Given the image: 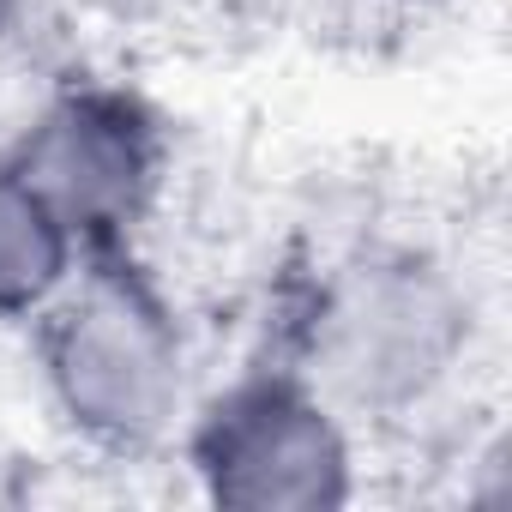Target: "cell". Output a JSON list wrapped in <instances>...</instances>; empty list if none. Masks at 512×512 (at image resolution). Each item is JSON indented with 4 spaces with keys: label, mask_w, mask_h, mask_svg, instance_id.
<instances>
[{
    "label": "cell",
    "mask_w": 512,
    "mask_h": 512,
    "mask_svg": "<svg viewBox=\"0 0 512 512\" xmlns=\"http://www.w3.org/2000/svg\"><path fill=\"white\" fill-rule=\"evenodd\" d=\"M43 320V380L73 434L103 452H151L181 410V332L169 302L127 266L73 272Z\"/></svg>",
    "instance_id": "1"
},
{
    "label": "cell",
    "mask_w": 512,
    "mask_h": 512,
    "mask_svg": "<svg viewBox=\"0 0 512 512\" xmlns=\"http://www.w3.org/2000/svg\"><path fill=\"white\" fill-rule=\"evenodd\" d=\"M464 350V302L452 278L416 253L350 266L314 320V386L338 410H410Z\"/></svg>",
    "instance_id": "2"
},
{
    "label": "cell",
    "mask_w": 512,
    "mask_h": 512,
    "mask_svg": "<svg viewBox=\"0 0 512 512\" xmlns=\"http://www.w3.org/2000/svg\"><path fill=\"white\" fill-rule=\"evenodd\" d=\"M193 470L217 506L332 512L350 500V434L314 380H241L193 434Z\"/></svg>",
    "instance_id": "3"
},
{
    "label": "cell",
    "mask_w": 512,
    "mask_h": 512,
    "mask_svg": "<svg viewBox=\"0 0 512 512\" xmlns=\"http://www.w3.org/2000/svg\"><path fill=\"white\" fill-rule=\"evenodd\" d=\"M13 169L61 211L79 247H109L145 217L163 169V139L133 97L73 91L37 115V127L13 151Z\"/></svg>",
    "instance_id": "4"
},
{
    "label": "cell",
    "mask_w": 512,
    "mask_h": 512,
    "mask_svg": "<svg viewBox=\"0 0 512 512\" xmlns=\"http://www.w3.org/2000/svg\"><path fill=\"white\" fill-rule=\"evenodd\" d=\"M73 253H79V235L7 163L0 169V320L43 314L73 278Z\"/></svg>",
    "instance_id": "5"
}]
</instances>
